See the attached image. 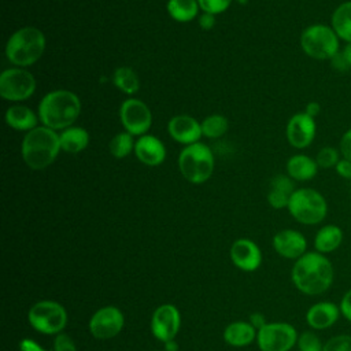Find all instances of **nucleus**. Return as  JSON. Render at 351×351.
I'll list each match as a JSON object with an SVG mask.
<instances>
[{"label":"nucleus","mask_w":351,"mask_h":351,"mask_svg":"<svg viewBox=\"0 0 351 351\" xmlns=\"http://www.w3.org/2000/svg\"><path fill=\"white\" fill-rule=\"evenodd\" d=\"M291 278L293 285L304 295H321L326 292L335 280V269L326 255L310 251L296 259Z\"/></svg>","instance_id":"obj_1"},{"label":"nucleus","mask_w":351,"mask_h":351,"mask_svg":"<svg viewBox=\"0 0 351 351\" xmlns=\"http://www.w3.org/2000/svg\"><path fill=\"white\" fill-rule=\"evenodd\" d=\"M81 112L80 97L67 89L48 92L38 104V118L52 130H64L77 121Z\"/></svg>","instance_id":"obj_2"},{"label":"nucleus","mask_w":351,"mask_h":351,"mask_svg":"<svg viewBox=\"0 0 351 351\" xmlns=\"http://www.w3.org/2000/svg\"><path fill=\"white\" fill-rule=\"evenodd\" d=\"M60 149L59 134L47 126H37L27 132L21 145L22 158L33 170L48 167L56 159Z\"/></svg>","instance_id":"obj_3"},{"label":"nucleus","mask_w":351,"mask_h":351,"mask_svg":"<svg viewBox=\"0 0 351 351\" xmlns=\"http://www.w3.org/2000/svg\"><path fill=\"white\" fill-rule=\"evenodd\" d=\"M45 51V36L34 26H25L11 34L5 44L7 59L18 66L34 64Z\"/></svg>","instance_id":"obj_4"},{"label":"nucleus","mask_w":351,"mask_h":351,"mask_svg":"<svg viewBox=\"0 0 351 351\" xmlns=\"http://www.w3.org/2000/svg\"><path fill=\"white\" fill-rule=\"evenodd\" d=\"M178 167L186 181L203 184L211 177L214 170L213 151L200 141L186 145L180 152Z\"/></svg>","instance_id":"obj_5"},{"label":"nucleus","mask_w":351,"mask_h":351,"mask_svg":"<svg viewBox=\"0 0 351 351\" xmlns=\"http://www.w3.org/2000/svg\"><path fill=\"white\" fill-rule=\"evenodd\" d=\"M287 208L289 214L303 225L319 223L328 214L325 197L313 188L295 189Z\"/></svg>","instance_id":"obj_6"},{"label":"nucleus","mask_w":351,"mask_h":351,"mask_svg":"<svg viewBox=\"0 0 351 351\" xmlns=\"http://www.w3.org/2000/svg\"><path fill=\"white\" fill-rule=\"evenodd\" d=\"M303 52L317 60H330L340 49V38L332 26L314 23L307 26L300 36Z\"/></svg>","instance_id":"obj_7"},{"label":"nucleus","mask_w":351,"mask_h":351,"mask_svg":"<svg viewBox=\"0 0 351 351\" xmlns=\"http://www.w3.org/2000/svg\"><path fill=\"white\" fill-rule=\"evenodd\" d=\"M27 319L37 332L56 335L64 329L67 324V313L58 302L41 300L30 307Z\"/></svg>","instance_id":"obj_8"},{"label":"nucleus","mask_w":351,"mask_h":351,"mask_svg":"<svg viewBox=\"0 0 351 351\" xmlns=\"http://www.w3.org/2000/svg\"><path fill=\"white\" fill-rule=\"evenodd\" d=\"M36 90V78L22 67L7 69L0 74V96L8 101H23Z\"/></svg>","instance_id":"obj_9"},{"label":"nucleus","mask_w":351,"mask_h":351,"mask_svg":"<svg viewBox=\"0 0 351 351\" xmlns=\"http://www.w3.org/2000/svg\"><path fill=\"white\" fill-rule=\"evenodd\" d=\"M298 337L296 329L287 322H269L256 333L261 351H291Z\"/></svg>","instance_id":"obj_10"},{"label":"nucleus","mask_w":351,"mask_h":351,"mask_svg":"<svg viewBox=\"0 0 351 351\" xmlns=\"http://www.w3.org/2000/svg\"><path fill=\"white\" fill-rule=\"evenodd\" d=\"M119 119L122 126L132 136H143L152 125V114L148 106L140 99H126L119 108Z\"/></svg>","instance_id":"obj_11"},{"label":"nucleus","mask_w":351,"mask_h":351,"mask_svg":"<svg viewBox=\"0 0 351 351\" xmlns=\"http://www.w3.org/2000/svg\"><path fill=\"white\" fill-rule=\"evenodd\" d=\"M123 328V314L115 306L99 308L89 321V330L93 337L107 340L117 336Z\"/></svg>","instance_id":"obj_12"},{"label":"nucleus","mask_w":351,"mask_h":351,"mask_svg":"<svg viewBox=\"0 0 351 351\" xmlns=\"http://www.w3.org/2000/svg\"><path fill=\"white\" fill-rule=\"evenodd\" d=\"M180 325H181L180 311L174 304H170V303L162 304L156 307V310L152 314V319H151L152 335L163 343L174 339V336L178 333Z\"/></svg>","instance_id":"obj_13"},{"label":"nucleus","mask_w":351,"mask_h":351,"mask_svg":"<svg viewBox=\"0 0 351 351\" xmlns=\"http://www.w3.org/2000/svg\"><path fill=\"white\" fill-rule=\"evenodd\" d=\"M315 132H317L315 119L307 115L304 111L293 114L289 118L285 129L288 143L292 147L299 149L306 148L313 143L315 137Z\"/></svg>","instance_id":"obj_14"},{"label":"nucleus","mask_w":351,"mask_h":351,"mask_svg":"<svg viewBox=\"0 0 351 351\" xmlns=\"http://www.w3.org/2000/svg\"><path fill=\"white\" fill-rule=\"evenodd\" d=\"M167 130L173 140L185 145L199 143V138L203 136L202 123L186 114L173 117L167 123Z\"/></svg>","instance_id":"obj_15"},{"label":"nucleus","mask_w":351,"mask_h":351,"mask_svg":"<svg viewBox=\"0 0 351 351\" xmlns=\"http://www.w3.org/2000/svg\"><path fill=\"white\" fill-rule=\"evenodd\" d=\"M273 247L278 255L287 259H299L307 252V240L295 229H284L274 234Z\"/></svg>","instance_id":"obj_16"},{"label":"nucleus","mask_w":351,"mask_h":351,"mask_svg":"<svg viewBox=\"0 0 351 351\" xmlns=\"http://www.w3.org/2000/svg\"><path fill=\"white\" fill-rule=\"evenodd\" d=\"M230 259L239 269L254 271L261 266L262 254L252 240L239 239L230 247Z\"/></svg>","instance_id":"obj_17"},{"label":"nucleus","mask_w":351,"mask_h":351,"mask_svg":"<svg viewBox=\"0 0 351 351\" xmlns=\"http://www.w3.org/2000/svg\"><path fill=\"white\" fill-rule=\"evenodd\" d=\"M137 159L147 166H159L166 159L165 144L152 134H143L134 144Z\"/></svg>","instance_id":"obj_18"},{"label":"nucleus","mask_w":351,"mask_h":351,"mask_svg":"<svg viewBox=\"0 0 351 351\" xmlns=\"http://www.w3.org/2000/svg\"><path fill=\"white\" fill-rule=\"evenodd\" d=\"M341 315L340 307L332 302H318L310 306L306 313L307 325L313 329H328L335 325Z\"/></svg>","instance_id":"obj_19"},{"label":"nucleus","mask_w":351,"mask_h":351,"mask_svg":"<svg viewBox=\"0 0 351 351\" xmlns=\"http://www.w3.org/2000/svg\"><path fill=\"white\" fill-rule=\"evenodd\" d=\"M295 192V186L292 178L289 176L278 174L270 181V188L267 193V202L273 208H284L288 207L289 199Z\"/></svg>","instance_id":"obj_20"},{"label":"nucleus","mask_w":351,"mask_h":351,"mask_svg":"<svg viewBox=\"0 0 351 351\" xmlns=\"http://www.w3.org/2000/svg\"><path fill=\"white\" fill-rule=\"evenodd\" d=\"M38 119L40 118L36 115V112L26 106L15 104V106L8 107L5 111L7 125L19 132L33 130L34 128H37Z\"/></svg>","instance_id":"obj_21"},{"label":"nucleus","mask_w":351,"mask_h":351,"mask_svg":"<svg viewBox=\"0 0 351 351\" xmlns=\"http://www.w3.org/2000/svg\"><path fill=\"white\" fill-rule=\"evenodd\" d=\"M287 173L295 181H308L317 176L318 165L308 155L298 154L288 159Z\"/></svg>","instance_id":"obj_22"},{"label":"nucleus","mask_w":351,"mask_h":351,"mask_svg":"<svg viewBox=\"0 0 351 351\" xmlns=\"http://www.w3.org/2000/svg\"><path fill=\"white\" fill-rule=\"evenodd\" d=\"M343 239H344V233L340 226L332 225V223L325 225L317 232V234L314 237L315 251H318L324 255L330 254L341 245Z\"/></svg>","instance_id":"obj_23"},{"label":"nucleus","mask_w":351,"mask_h":351,"mask_svg":"<svg viewBox=\"0 0 351 351\" xmlns=\"http://www.w3.org/2000/svg\"><path fill=\"white\" fill-rule=\"evenodd\" d=\"M60 147L63 151L70 154H77L84 151L89 144V133L86 129L80 126H70L64 129L60 134Z\"/></svg>","instance_id":"obj_24"},{"label":"nucleus","mask_w":351,"mask_h":351,"mask_svg":"<svg viewBox=\"0 0 351 351\" xmlns=\"http://www.w3.org/2000/svg\"><path fill=\"white\" fill-rule=\"evenodd\" d=\"M330 26L340 40L351 43V0L336 7L332 14Z\"/></svg>","instance_id":"obj_25"},{"label":"nucleus","mask_w":351,"mask_h":351,"mask_svg":"<svg viewBox=\"0 0 351 351\" xmlns=\"http://www.w3.org/2000/svg\"><path fill=\"white\" fill-rule=\"evenodd\" d=\"M255 328L248 324V322H232L230 325L226 326L223 332V339L228 344L234 346V347H243L255 339Z\"/></svg>","instance_id":"obj_26"},{"label":"nucleus","mask_w":351,"mask_h":351,"mask_svg":"<svg viewBox=\"0 0 351 351\" xmlns=\"http://www.w3.org/2000/svg\"><path fill=\"white\" fill-rule=\"evenodd\" d=\"M167 12L177 22H191L197 16L199 3L197 0H169Z\"/></svg>","instance_id":"obj_27"},{"label":"nucleus","mask_w":351,"mask_h":351,"mask_svg":"<svg viewBox=\"0 0 351 351\" xmlns=\"http://www.w3.org/2000/svg\"><path fill=\"white\" fill-rule=\"evenodd\" d=\"M114 85L126 95H133L140 89L137 74L130 67H118L112 74Z\"/></svg>","instance_id":"obj_28"},{"label":"nucleus","mask_w":351,"mask_h":351,"mask_svg":"<svg viewBox=\"0 0 351 351\" xmlns=\"http://www.w3.org/2000/svg\"><path fill=\"white\" fill-rule=\"evenodd\" d=\"M134 144L136 143L133 141V136L126 130L117 133L108 144L110 154L117 159L126 158L132 151H134Z\"/></svg>","instance_id":"obj_29"},{"label":"nucleus","mask_w":351,"mask_h":351,"mask_svg":"<svg viewBox=\"0 0 351 351\" xmlns=\"http://www.w3.org/2000/svg\"><path fill=\"white\" fill-rule=\"evenodd\" d=\"M229 122L223 115L219 114H213L202 122V132L203 136L208 138H217L221 137L226 130H228Z\"/></svg>","instance_id":"obj_30"},{"label":"nucleus","mask_w":351,"mask_h":351,"mask_svg":"<svg viewBox=\"0 0 351 351\" xmlns=\"http://www.w3.org/2000/svg\"><path fill=\"white\" fill-rule=\"evenodd\" d=\"M330 64L340 73L351 70V43H346V45L336 52V55L330 59Z\"/></svg>","instance_id":"obj_31"},{"label":"nucleus","mask_w":351,"mask_h":351,"mask_svg":"<svg viewBox=\"0 0 351 351\" xmlns=\"http://www.w3.org/2000/svg\"><path fill=\"white\" fill-rule=\"evenodd\" d=\"M340 155L341 154L337 149L328 145L318 151V154L315 156V162H317L318 167L330 169V167H335L337 165V162L341 159Z\"/></svg>","instance_id":"obj_32"},{"label":"nucleus","mask_w":351,"mask_h":351,"mask_svg":"<svg viewBox=\"0 0 351 351\" xmlns=\"http://www.w3.org/2000/svg\"><path fill=\"white\" fill-rule=\"evenodd\" d=\"M298 347L299 351H324L321 339L311 330H306L298 337Z\"/></svg>","instance_id":"obj_33"},{"label":"nucleus","mask_w":351,"mask_h":351,"mask_svg":"<svg viewBox=\"0 0 351 351\" xmlns=\"http://www.w3.org/2000/svg\"><path fill=\"white\" fill-rule=\"evenodd\" d=\"M324 351H351V335H337L324 343Z\"/></svg>","instance_id":"obj_34"},{"label":"nucleus","mask_w":351,"mask_h":351,"mask_svg":"<svg viewBox=\"0 0 351 351\" xmlns=\"http://www.w3.org/2000/svg\"><path fill=\"white\" fill-rule=\"evenodd\" d=\"M199 7L208 14L217 15L226 11L232 3V0H197Z\"/></svg>","instance_id":"obj_35"},{"label":"nucleus","mask_w":351,"mask_h":351,"mask_svg":"<svg viewBox=\"0 0 351 351\" xmlns=\"http://www.w3.org/2000/svg\"><path fill=\"white\" fill-rule=\"evenodd\" d=\"M53 348L55 351H77L74 341L71 340L70 336L64 333H58L53 341Z\"/></svg>","instance_id":"obj_36"},{"label":"nucleus","mask_w":351,"mask_h":351,"mask_svg":"<svg viewBox=\"0 0 351 351\" xmlns=\"http://www.w3.org/2000/svg\"><path fill=\"white\" fill-rule=\"evenodd\" d=\"M340 154L343 158L351 160V128L344 132L340 140Z\"/></svg>","instance_id":"obj_37"},{"label":"nucleus","mask_w":351,"mask_h":351,"mask_svg":"<svg viewBox=\"0 0 351 351\" xmlns=\"http://www.w3.org/2000/svg\"><path fill=\"white\" fill-rule=\"evenodd\" d=\"M339 307H340L341 315H343L347 321L351 322V289H348V291L343 295Z\"/></svg>","instance_id":"obj_38"},{"label":"nucleus","mask_w":351,"mask_h":351,"mask_svg":"<svg viewBox=\"0 0 351 351\" xmlns=\"http://www.w3.org/2000/svg\"><path fill=\"white\" fill-rule=\"evenodd\" d=\"M336 173L346 180H351V160L346 159L341 156V159L337 162V165L335 166Z\"/></svg>","instance_id":"obj_39"},{"label":"nucleus","mask_w":351,"mask_h":351,"mask_svg":"<svg viewBox=\"0 0 351 351\" xmlns=\"http://www.w3.org/2000/svg\"><path fill=\"white\" fill-rule=\"evenodd\" d=\"M199 25L203 30H210L214 27L215 25V15L213 14H208V12H204L203 15L199 16Z\"/></svg>","instance_id":"obj_40"},{"label":"nucleus","mask_w":351,"mask_h":351,"mask_svg":"<svg viewBox=\"0 0 351 351\" xmlns=\"http://www.w3.org/2000/svg\"><path fill=\"white\" fill-rule=\"evenodd\" d=\"M19 348H21V351H47L38 343H36V341H33L30 339H23L19 343Z\"/></svg>","instance_id":"obj_41"},{"label":"nucleus","mask_w":351,"mask_h":351,"mask_svg":"<svg viewBox=\"0 0 351 351\" xmlns=\"http://www.w3.org/2000/svg\"><path fill=\"white\" fill-rule=\"evenodd\" d=\"M319 111H321V106H319L317 101H310V103H307V106H306V108H304V112H306L307 115L313 117V118H315V117L319 114Z\"/></svg>","instance_id":"obj_42"},{"label":"nucleus","mask_w":351,"mask_h":351,"mask_svg":"<svg viewBox=\"0 0 351 351\" xmlns=\"http://www.w3.org/2000/svg\"><path fill=\"white\" fill-rule=\"evenodd\" d=\"M251 325H252L255 329H261L263 325H266L263 314H261V313L252 314V315H251Z\"/></svg>","instance_id":"obj_43"},{"label":"nucleus","mask_w":351,"mask_h":351,"mask_svg":"<svg viewBox=\"0 0 351 351\" xmlns=\"http://www.w3.org/2000/svg\"><path fill=\"white\" fill-rule=\"evenodd\" d=\"M178 346L174 340H169L165 343V351H177Z\"/></svg>","instance_id":"obj_44"},{"label":"nucleus","mask_w":351,"mask_h":351,"mask_svg":"<svg viewBox=\"0 0 351 351\" xmlns=\"http://www.w3.org/2000/svg\"><path fill=\"white\" fill-rule=\"evenodd\" d=\"M247 1H248V0H239L240 4H247Z\"/></svg>","instance_id":"obj_45"},{"label":"nucleus","mask_w":351,"mask_h":351,"mask_svg":"<svg viewBox=\"0 0 351 351\" xmlns=\"http://www.w3.org/2000/svg\"><path fill=\"white\" fill-rule=\"evenodd\" d=\"M350 199H351V192H350Z\"/></svg>","instance_id":"obj_46"}]
</instances>
